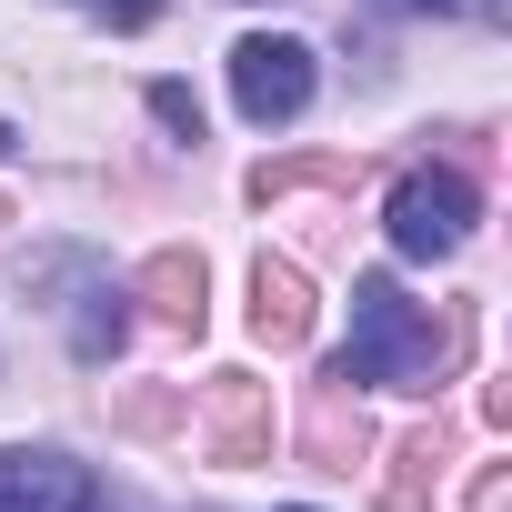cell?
Here are the masks:
<instances>
[{
	"mask_svg": "<svg viewBox=\"0 0 512 512\" xmlns=\"http://www.w3.org/2000/svg\"><path fill=\"white\" fill-rule=\"evenodd\" d=\"M71 11H91V21H111V31H141L161 0H71Z\"/></svg>",
	"mask_w": 512,
	"mask_h": 512,
	"instance_id": "obj_8",
	"label": "cell"
},
{
	"mask_svg": "<svg viewBox=\"0 0 512 512\" xmlns=\"http://www.w3.org/2000/svg\"><path fill=\"white\" fill-rule=\"evenodd\" d=\"M382 221H392V251H402V262H452V251L472 241V181H462V171H402Z\"/></svg>",
	"mask_w": 512,
	"mask_h": 512,
	"instance_id": "obj_2",
	"label": "cell"
},
{
	"mask_svg": "<svg viewBox=\"0 0 512 512\" xmlns=\"http://www.w3.org/2000/svg\"><path fill=\"white\" fill-rule=\"evenodd\" d=\"M151 111H161V131H181V141H201V101H191L181 81H161V91H151Z\"/></svg>",
	"mask_w": 512,
	"mask_h": 512,
	"instance_id": "obj_7",
	"label": "cell"
},
{
	"mask_svg": "<svg viewBox=\"0 0 512 512\" xmlns=\"http://www.w3.org/2000/svg\"><path fill=\"white\" fill-rule=\"evenodd\" d=\"M432 372H442L432 312H412L392 272H362L352 282V342H342L332 382H432Z\"/></svg>",
	"mask_w": 512,
	"mask_h": 512,
	"instance_id": "obj_1",
	"label": "cell"
},
{
	"mask_svg": "<svg viewBox=\"0 0 512 512\" xmlns=\"http://www.w3.org/2000/svg\"><path fill=\"white\" fill-rule=\"evenodd\" d=\"M101 482L71 452H0V512H81Z\"/></svg>",
	"mask_w": 512,
	"mask_h": 512,
	"instance_id": "obj_4",
	"label": "cell"
},
{
	"mask_svg": "<svg viewBox=\"0 0 512 512\" xmlns=\"http://www.w3.org/2000/svg\"><path fill=\"white\" fill-rule=\"evenodd\" d=\"M81 512H121V502H101V492H91V502H81Z\"/></svg>",
	"mask_w": 512,
	"mask_h": 512,
	"instance_id": "obj_10",
	"label": "cell"
},
{
	"mask_svg": "<svg viewBox=\"0 0 512 512\" xmlns=\"http://www.w3.org/2000/svg\"><path fill=\"white\" fill-rule=\"evenodd\" d=\"M231 101H241V121H302L312 111V51L302 41H282V31H251L241 51H231Z\"/></svg>",
	"mask_w": 512,
	"mask_h": 512,
	"instance_id": "obj_3",
	"label": "cell"
},
{
	"mask_svg": "<svg viewBox=\"0 0 512 512\" xmlns=\"http://www.w3.org/2000/svg\"><path fill=\"white\" fill-rule=\"evenodd\" d=\"M251 332H262L272 352L312 342V292H302V272H292V262H262V272H251Z\"/></svg>",
	"mask_w": 512,
	"mask_h": 512,
	"instance_id": "obj_5",
	"label": "cell"
},
{
	"mask_svg": "<svg viewBox=\"0 0 512 512\" xmlns=\"http://www.w3.org/2000/svg\"><path fill=\"white\" fill-rule=\"evenodd\" d=\"M392 11H442V21H502V0H392Z\"/></svg>",
	"mask_w": 512,
	"mask_h": 512,
	"instance_id": "obj_9",
	"label": "cell"
},
{
	"mask_svg": "<svg viewBox=\"0 0 512 512\" xmlns=\"http://www.w3.org/2000/svg\"><path fill=\"white\" fill-rule=\"evenodd\" d=\"M151 292H161V312H171V322H191V332H201V262L161 251V262H151Z\"/></svg>",
	"mask_w": 512,
	"mask_h": 512,
	"instance_id": "obj_6",
	"label": "cell"
}]
</instances>
